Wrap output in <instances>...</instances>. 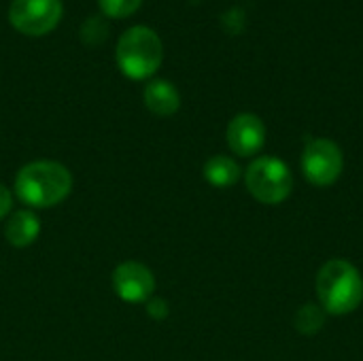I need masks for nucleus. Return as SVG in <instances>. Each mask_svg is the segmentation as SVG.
Instances as JSON below:
<instances>
[{"instance_id": "nucleus-14", "label": "nucleus", "mask_w": 363, "mask_h": 361, "mask_svg": "<svg viewBox=\"0 0 363 361\" xmlns=\"http://www.w3.org/2000/svg\"><path fill=\"white\" fill-rule=\"evenodd\" d=\"M13 200H15V194H13L6 185L0 183V221H2L6 215H11V211H13Z\"/></svg>"}, {"instance_id": "nucleus-3", "label": "nucleus", "mask_w": 363, "mask_h": 361, "mask_svg": "<svg viewBox=\"0 0 363 361\" xmlns=\"http://www.w3.org/2000/svg\"><path fill=\"white\" fill-rule=\"evenodd\" d=\"M119 70L130 79H149L157 72L164 47L160 36L147 26H134L125 30L115 49Z\"/></svg>"}, {"instance_id": "nucleus-4", "label": "nucleus", "mask_w": 363, "mask_h": 361, "mask_svg": "<svg viewBox=\"0 0 363 361\" xmlns=\"http://www.w3.org/2000/svg\"><path fill=\"white\" fill-rule=\"evenodd\" d=\"M249 194L262 204H281L294 189V177L285 162L277 157H257L245 172Z\"/></svg>"}, {"instance_id": "nucleus-7", "label": "nucleus", "mask_w": 363, "mask_h": 361, "mask_svg": "<svg viewBox=\"0 0 363 361\" xmlns=\"http://www.w3.org/2000/svg\"><path fill=\"white\" fill-rule=\"evenodd\" d=\"M113 289L128 304H143L153 298L155 277L140 262H123L113 270Z\"/></svg>"}, {"instance_id": "nucleus-1", "label": "nucleus", "mask_w": 363, "mask_h": 361, "mask_svg": "<svg viewBox=\"0 0 363 361\" xmlns=\"http://www.w3.org/2000/svg\"><path fill=\"white\" fill-rule=\"evenodd\" d=\"M72 191L70 170L53 160H36L26 164L13 185V194L30 209H49L64 202Z\"/></svg>"}, {"instance_id": "nucleus-11", "label": "nucleus", "mask_w": 363, "mask_h": 361, "mask_svg": "<svg viewBox=\"0 0 363 361\" xmlns=\"http://www.w3.org/2000/svg\"><path fill=\"white\" fill-rule=\"evenodd\" d=\"M204 179L213 187H232L240 179V166L228 155H213L204 164Z\"/></svg>"}, {"instance_id": "nucleus-8", "label": "nucleus", "mask_w": 363, "mask_h": 361, "mask_svg": "<svg viewBox=\"0 0 363 361\" xmlns=\"http://www.w3.org/2000/svg\"><path fill=\"white\" fill-rule=\"evenodd\" d=\"M228 145L240 157L255 155L266 143V126L253 113L236 115L228 126Z\"/></svg>"}, {"instance_id": "nucleus-10", "label": "nucleus", "mask_w": 363, "mask_h": 361, "mask_svg": "<svg viewBox=\"0 0 363 361\" xmlns=\"http://www.w3.org/2000/svg\"><path fill=\"white\" fill-rule=\"evenodd\" d=\"M145 104L153 115L160 117H170L179 111L181 106V96L177 91V87L164 79H155L151 83H147L145 87Z\"/></svg>"}, {"instance_id": "nucleus-9", "label": "nucleus", "mask_w": 363, "mask_h": 361, "mask_svg": "<svg viewBox=\"0 0 363 361\" xmlns=\"http://www.w3.org/2000/svg\"><path fill=\"white\" fill-rule=\"evenodd\" d=\"M40 234V219L32 209H19L11 213L4 223V238L15 249H26L36 243Z\"/></svg>"}, {"instance_id": "nucleus-6", "label": "nucleus", "mask_w": 363, "mask_h": 361, "mask_svg": "<svg viewBox=\"0 0 363 361\" xmlns=\"http://www.w3.org/2000/svg\"><path fill=\"white\" fill-rule=\"evenodd\" d=\"M62 19V0H13L9 21L15 30L28 36L51 32Z\"/></svg>"}, {"instance_id": "nucleus-15", "label": "nucleus", "mask_w": 363, "mask_h": 361, "mask_svg": "<svg viewBox=\"0 0 363 361\" xmlns=\"http://www.w3.org/2000/svg\"><path fill=\"white\" fill-rule=\"evenodd\" d=\"M147 313H149V317H153V319H164V317L168 315V304H166L162 298H151V300L147 302Z\"/></svg>"}, {"instance_id": "nucleus-12", "label": "nucleus", "mask_w": 363, "mask_h": 361, "mask_svg": "<svg viewBox=\"0 0 363 361\" xmlns=\"http://www.w3.org/2000/svg\"><path fill=\"white\" fill-rule=\"evenodd\" d=\"M323 323H325V313H323V309H319L315 304L302 306L296 315V328L306 336L317 334L323 328Z\"/></svg>"}, {"instance_id": "nucleus-5", "label": "nucleus", "mask_w": 363, "mask_h": 361, "mask_svg": "<svg viewBox=\"0 0 363 361\" xmlns=\"http://www.w3.org/2000/svg\"><path fill=\"white\" fill-rule=\"evenodd\" d=\"M345 168V157L340 147L328 138H311L302 153V172L304 177L317 185L328 187L338 181Z\"/></svg>"}, {"instance_id": "nucleus-2", "label": "nucleus", "mask_w": 363, "mask_h": 361, "mask_svg": "<svg viewBox=\"0 0 363 361\" xmlns=\"http://www.w3.org/2000/svg\"><path fill=\"white\" fill-rule=\"evenodd\" d=\"M317 296L325 313H353L363 300V279L359 270L345 260H330L317 274Z\"/></svg>"}, {"instance_id": "nucleus-13", "label": "nucleus", "mask_w": 363, "mask_h": 361, "mask_svg": "<svg viewBox=\"0 0 363 361\" xmlns=\"http://www.w3.org/2000/svg\"><path fill=\"white\" fill-rule=\"evenodd\" d=\"M143 0H98L100 9L108 15V17H128L132 15Z\"/></svg>"}]
</instances>
